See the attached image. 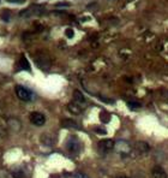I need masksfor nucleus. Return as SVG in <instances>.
Here are the masks:
<instances>
[{
	"instance_id": "nucleus-1",
	"label": "nucleus",
	"mask_w": 168,
	"mask_h": 178,
	"mask_svg": "<svg viewBox=\"0 0 168 178\" xmlns=\"http://www.w3.org/2000/svg\"><path fill=\"white\" fill-rule=\"evenodd\" d=\"M34 60H35L36 66L42 71H48L52 66V60L46 52H37L34 55Z\"/></svg>"
},
{
	"instance_id": "nucleus-2",
	"label": "nucleus",
	"mask_w": 168,
	"mask_h": 178,
	"mask_svg": "<svg viewBox=\"0 0 168 178\" xmlns=\"http://www.w3.org/2000/svg\"><path fill=\"white\" fill-rule=\"evenodd\" d=\"M44 12H46V7L43 6V5L34 4V5H31V6H29L28 9L21 11L19 16L22 17V18H29V17H31V16H41Z\"/></svg>"
},
{
	"instance_id": "nucleus-3",
	"label": "nucleus",
	"mask_w": 168,
	"mask_h": 178,
	"mask_svg": "<svg viewBox=\"0 0 168 178\" xmlns=\"http://www.w3.org/2000/svg\"><path fill=\"white\" fill-rule=\"evenodd\" d=\"M114 149L117 151V153L123 154V155H129L130 153H132V146L129 142L126 141H118L115 142Z\"/></svg>"
},
{
	"instance_id": "nucleus-4",
	"label": "nucleus",
	"mask_w": 168,
	"mask_h": 178,
	"mask_svg": "<svg viewBox=\"0 0 168 178\" xmlns=\"http://www.w3.org/2000/svg\"><path fill=\"white\" fill-rule=\"evenodd\" d=\"M16 95L18 96V99H21L22 101H30L33 99V93L28 88L23 87V85H17L15 88Z\"/></svg>"
},
{
	"instance_id": "nucleus-5",
	"label": "nucleus",
	"mask_w": 168,
	"mask_h": 178,
	"mask_svg": "<svg viewBox=\"0 0 168 178\" xmlns=\"http://www.w3.org/2000/svg\"><path fill=\"white\" fill-rule=\"evenodd\" d=\"M66 148H67V151L70 152V153H72V154H77V153L80 151L82 146H80V142H79V140L77 139L76 136H71L70 139L67 140Z\"/></svg>"
},
{
	"instance_id": "nucleus-6",
	"label": "nucleus",
	"mask_w": 168,
	"mask_h": 178,
	"mask_svg": "<svg viewBox=\"0 0 168 178\" xmlns=\"http://www.w3.org/2000/svg\"><path fill=\"white\" fill-rule=\"evenodd\" d=\"M29 119H30V122L34 125H36V126H42L46 123V117L43 116L42 113H40V112H33V113H30V117H29Z\"/></svg>"
},
{
	"instance_id": "nucleus-7",
	"label": "nucleus",
	"mask_w": 168,
	"mask_h": 178,
	"mask_svg": "<svg viewBox=\"0 0 168 178\" xmlns=\"http://www.w3.org/2000/svg\"><path fill=\"white\" fill-rule=\"evenodd\" d=\"M7 128L12 131V133H19L22 129V123L18 118H9L7 119Z\"/></svg>"
},
{
	"instance_id": "nucleus-8",
	"label": "nucleus",
	"mask_w": 168,
	"mask_h": 178,
	"mask_svg": "<svg viewBox=\"0 0 168 178\" xmlns=\"http://www.w3.org/2000/svg\"><path fill=\"white\" fill-rule=\"evenodd\" d=\"M114 145H115V142H113V140H109V139L102 140V141L98 142V149L103 153H107L114 148Z\"/></svg>"
},
{
	"instance_id": "nucleus-9",
	"label": "nucleus",
	"mask_w": 168,
	"mask_h": 178,
	"mask_svg": "<svg viewBox=\"0 0 168 178\" xmlns=\"http://www.w3.org/2000/svg\"><path fill=\"white\" fill-rule=\"evenodd\" d=\"M133 149H135L136 153L143 154V153H147L149 151V145L147 142H144V141H139V142H136V145H135V147H133Z\"/></svg>"
},
{
	"instance_id": "nucleus-10",
	"label": "nucleus",
	"mask_w": 168,
	"mask_h": 178,
	"mask_svg": "<svg viewBox=\"0 0 168 178\" xmlns=\"http://www.w3.org/2000/svg\"><path fill=\"white\" fill-rule=\"evenodd\" d=\"M151 178H168V177L161 166H155L151 170Z\"/></svg>"
},
{
	"instance_id": "nucleus-11",
	"label": "nucleus",
	"mask_w": 168,
	"mask_h": 178,
	"mask_svg": "<svg viewBox=\"0 0 168 178\" xmlns=\"http://www.w3.org/2000/svg\"><path fill=\"white\" fill-rule=\"evenodd\" d=\"M73 100L74 102H77L78 105H85V102H86V99H85V96L80 93L79 90H73Z\"/></svg>"
},
{
	"instance_id": "nucleus-12",
	"label": "nucleus",
	"mask_w": 168,
	"mask_h": 178,
	"mask_svg": "<svg viewBox=\"0 0 168 178\" xmlns=\"http://www.w3.org/2000/svg\"><path fill=\"white\" fill-rule=\"evenodd\" d=\"M18 67L21 69V70H28V71H30V70H31L30 64H29L28 59L25 58L24 55H22L21 58H19V61H18Z\"/></svg>"
},
{
	"instance_id": "nucleus-13",
	"label": "nucleus",
	"mask_w": 168,
	"mask_h": 178,
	"mask_svg": "<svg viewBox=\"0 0 168 178\" xmlns=\"http://www.w3.org/2000/svg\"><path fill=\"white\" fill-rule=\"evenodd\" d=\"M67 108H68V111L73 114H79L82 112V107H80V105H78L77 102H70V104L67 105Z\"/></svg>"
},
{
	"instance_id": "nucleus-14",
	"label": "nucleus",
	"mask_w": 168,
	"mask_h": 178,
	"mask_svg": "<svg viewBox=\"0 0 168 178\" xmlns=\"http://www.w3.org/2000/svg\"><path fill=\"white\" fill-rule=\"evenodd\" d=\"M62 125L65 126V128H71V129H78V125L77 123L74 122L72 119H65L62 122Z\"/></svg>"
},
{
	"instance_id": "nucleus-15",
	"label": "nucleus",
	"mask_w": 168,
	"mask_h": 178,
	"mask_svg": "<svg viewBox=\"0 0 168 178\" xmlns=\"http://www.w3.org/2000/svg\"><path fill=\"white\" fill-rule=\"evenodd\" d=\"M41 141L44 143V145H48V146H50V145H52V142H53L52 137H50L48 134H43L42 137H41Z\"/></svg>"
},
{
	"instance_id": "nucleus-16",
	"label": "nucleus",
	"mask_w": 168,
	"mask_h": 178,
	"mask_svg": "<svg viewBox=\"0 0 168 178\" xmlns=\"http://www.w3.org/2000/svg\"><path fill=\"white\" fill-rule=\"evenodd\" d=\"M100 118H101V120H102V122L107 123V122H109V119H111V114H109V113H107V112H101V114H100Z\"/></svg>"
},
{
	"instance_id": "nucleus-17",
	"label": "nucleus",
	"mask_w": 168,
	"mask_h": 178,
	"mask_svg": "<svg viewBox=\"0 0 168 178\" xmlns=\"http://www.w3.org/2000/svg\"><path fill=\"white\" fill-rule=\"evenodd\" d=\"M12 176L13 178H24V172L22 170H16L12 172Z\"/></svg>"
},
{
	"instance_id": "nucleus-18",
	"label": "nucleus",
	"mask_w": 168,
	"mask_h": 178,
	"mask_svg": "<svg viewBox=\"0 0 168 178\" xmlns=\"http://www.w3.org/2000/svg\"><path fill=\"white\" fill-rule=\"evenodd\" d=\"M65 35H66V37H68V39H72V37L74 36V30L71 29V28H67V29L65 30Z\"/></svg>"
},
{
	"instance_id": "nucleus-19",
	"label": "nucleus",
	"mask_w": 168,
	"mask_h": 178,
	"mask_svg": "<svg viewBox=\"0 0 168 178\" xmlns=\"http://www.w3.org/2000/svg\"><path fill=\"white\" fill-rule=\"evenodd\" d=\"M70 6V3L68 1H62V3H56L55 7H68Z\"/></svg>"
},
{
	"instance_id": "nucleus-20",
	"label": "nucleus",
	"mask_w": 168,
	"mask_h": 178,
	"mask_svg": "<svg viewBox=\"0 0 168 178\" xmlns=\"http://www.w3.org/2000/svg\"><path fill=\"white\" fill-rule=\"evenodd\" d=\"M73 178H89L86 175H84L83 172H74L73 173Z\"/></svg>"
},
{
	"instance_id": "nucleus-21",
	"label": "nucleus",
	"mask_w": 168,
	"mask_h": 178,
	"mask_svg": "<svg viewBox=\"0 0 168 178\" xmlns=\"http://www.w3.org/2000/svg\"><path fill=\"white\" fill-rule=\"evenodd\" d=\"M129 107H131V108H139L141 104H139V102H136V101H130L129 102Z\"/></svg>"
},
{
	"instance_id": "nucleus-22",
	"label": "nucleus",
	"mask_w": 168,
	"mask_h": 178,
	"mask_svg": "<svg viewBox=\"0 0 168 178\" xmlns=\"http://www.w3.org/2000/svg\"><path fill=\"white\" fill-rule=\"evenodd\" d=\"M95 131H96V133H98L100 135H106V133H107V131H106L105 129H100V128H96Z\"/></svg>"
},
{
	"instance_id": "nucleus-23",
	"label": "nucleus",
	"mask_w": 168,
	"mask_h": 178,
	"mask_svg": "<svg viewBox=\"0 0 168 178\" xmlns=\"http://www.w3.org/2000/svg\"><path fill=\"white\" fill-rule=\"evenodd\" d=\"M7 1H10V3H17V4H22V3H24L25 0H7Z\"/></svg>"
},
{
	"instance_id": "nucleus-24",
	"label": "nucleus",
	"mask_w": 168,
	"mask_h": 178,
	"mask_svg": "<svg viewBox=\"0 0 168 178\" xmlns=\"http://www.w3.org/2000/svg\"><path fill=\"white\" fill-rule=\"evenodd\" d=\"M117 178H129V177H126V176H119V177H117Z\"/></svg>"
}]
</instances>
